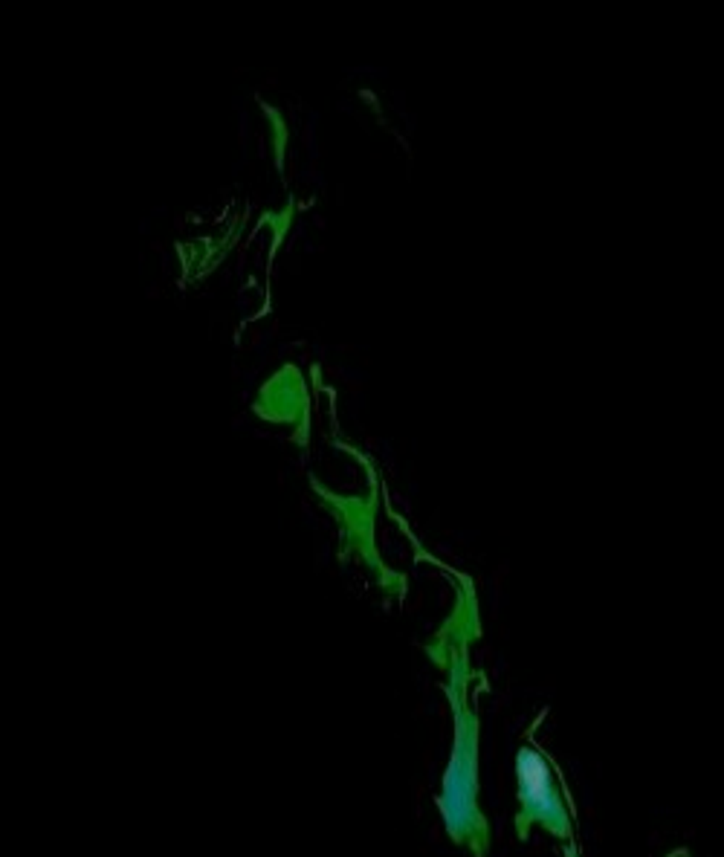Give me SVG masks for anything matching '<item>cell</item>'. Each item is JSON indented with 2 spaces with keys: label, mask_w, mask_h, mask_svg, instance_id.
Here are the masks:
<instances>
[{
  "label": "cell",
  "mask_w": 724,
  "mask_h": 857,
  "mask_svg": "<svg viewBox=\"0 0 724 857\" xmlns=\"http://www.w3.org/2000/svg\"><path fill=\"white\" fill-rule=\"evenodd\" d=\"M519 785H522V802H524V814H522V825L527 820H539L545 825H550L560 837L568 835V820L565 811L557 799V791L550 785L545 759L534 750H522L519 756Z\"/></svg>",
  "instance_id": "cell-1"
},
{
  "label": "cell",
  "mask_w": 724,
  "mask_h": 857,
  "mask_svg": "<svg viewBox=\"0 0 724 857\" xmlns=\"http://www.w3.org/2000/svg\"><path fill=\"white\" fill-rule=\"evenodd\" d=\"M264 113H267V122H270V133H273V148H276V159H278V169L284 165V145H287V125H284V116L270 107V105H261Z\"/></svg>",
  "instance_id": "cell-2"
}]
</instances>
